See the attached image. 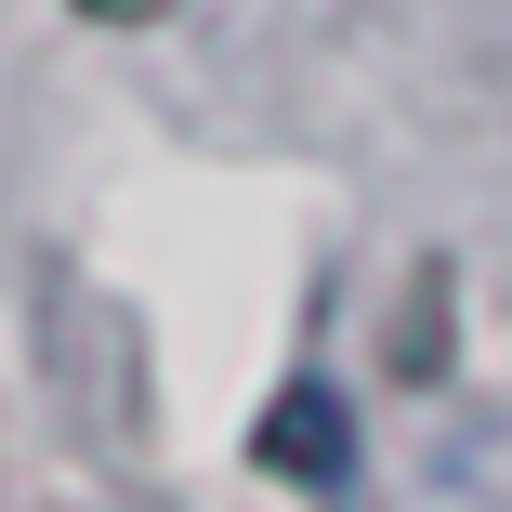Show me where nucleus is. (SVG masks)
Listing matches in <instances>:
<instances>
[{"mask_svg": "<svg viewBox=\"0 0 512 512\" xmlns=\"http://www.w3.org/2000/svg\"><path fill=\"white\" fill-rule=\"evenodd\" d=\"M66 14H92V27H158V14H184V0H66Z\"/></svg>", "mask_w": 512, "mask_h": 512, "instance_id": "2", "label": "nucleus"}, {"mask_svg": "<svg viewBox=\"0 0 512 512\" xmlns=\"http://www.w3.org/2000/svg\"><path fill=\"white\" fill-rule=\"evenodd\" d=\"M263 460H276V473H316V499H342V473H355L342 394H329V381H289V394H276V421H263Z\"/></svg>", "mask_w": 512, "mask_h": 512, "instance_id": "1", "label": "nucleus"}]
</instances>
